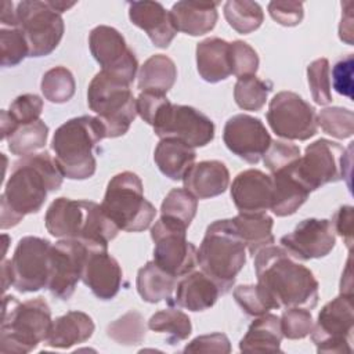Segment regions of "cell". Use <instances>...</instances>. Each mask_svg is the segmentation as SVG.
I'll use <instances>...</instances> for the list:
<instances>
[{
    "instance_id": "cell-50",
    "label": "cell",
    "mask_w": 354,
    "mask_h": 354,
    "mask_svg": "<svg viewBox=\"0 0 354 354\" xmlns=\"http://www.w3.org/2000/svg\"><path fill=\"white\" fill-rule=\"evenodd\" d=\"M184 353H221L228 354L231 344L224 333L216 332L210 335H202L191 340L183 350Z\"/></svg>"
},
{
    "instance_id": "cell-25",
    "label": "cell",
    "mask_w": 354,
    "mask_h": 354,
    "mask_svg": "<svg viewBox=\"0 0 354 354\" xmlns=\"http://www.w3.org/2000/svg\"><path fill=\"white\" fill-rule=\"evenodd\" d=\"M220 295L218 286L203 271H191L177 282L174 303L194 313L205 311L214 306Z\"/></svg>"
},
{
    "instance_id": "cell-20",
    "label": "cell",
    "mask_w": 354,
    "mask_h": 354,
    "mask_svg": "<svg viewBox=\"0 0 354 354\" xmlns=\"http://www.w3.org/2000/svg\"><path fill=\"white\" fill-rule=\"evenodd\" d=\"M87 245L88 253L86 257L82 281L90 288L97 299L111 300L118 295L122 286V268L118 260L108 253V245Z\"/></svg>"
},
{
    "instance_id": "cell-32",
    "label": "cell",
    "mask_w": 354,
    "mask_h": 354,
    "mask_svg": "<svg viewBox=\"0 0 354 354\" xmlns=\"http://www.w3.org/2000/svg\"><path fill=\"white\" fill-rule=\"evenodd\" d=\"M232 221L253 257L259 250L275 242L272 234L274 221L267 213H239Z\"/></svg>"
},
{
    "instance_id": "cell-40",
    "label": "cell",
    "mask_w": 354,
    "mask_h": 354,
    "mask_svg": "<svg viewBox=\"0 0 354 354\" xmlns=\"http://www.w3.org/2000/svg\"><path fill=\"white\" fill-rule=\"evenodd\" d=\"M106 335L123 346L140 344L144 342L147 335L144 317L138 311L130 310L108 325Z\"/></svg>"
},
{
    "instance_id": "cell-13",
    "label": "cell",
    "mask_w": 354,
    "mask_h": 354,
    "mask_svg": "<svg viewBox=\"0 0 354 354\" xmlns=\"http://www.w3.org/2000/svg\"><path fill=\"white\" fill-rule=\"evenodd\" d=\"M266 118L271 130L285 140L306 141L318 131L315 108L293 91L277 93Z\"/></svg>"
},
{
    "instance_id": "cell-41",
    "label": "cell",
    "mask_w": 354,
    "mask_h": 354,
    "mask_svg": "<svg viewBox=\"0 0 354 354\" xmlns=\"http://www.w3.org/2000/svg\"><path fill=\"white\" fill-rule=\"evenodd\" d=\"M317 123L326 134L339 140L350 138L354 133V113L347 108H324L317 115Z\"/></svg>"
},
{
    "instance_id": "cell-46",
    "label": "cell",
    "mask_w": 354,
    "mask_h": 354,
    "mask_svg": "<svg viewBox=\"0 0 354 354\" xmlns=\"http://www.w3.org/2000/svg\"><path fill=\"white\" fill-rule=\"evenodd\" d=\"M230 58L232 75L236 77L256 75L259 69V55L253 47L242 40H235L230 43Z\"/></svg>"
},
{
    "instance_id": "cell-27",
    "label": "cell",
    "mask_w": 354,
    "mask_h": 354,
    "mask_svg": "<svg viewBox=\"0 0 354 354\" xmlns=\"http://www.w3.org/2000/svg\"><path fill=\"white\" fill-rule=\"evenodd\" d=\"M196 68L207 83H218L232 75L230 43L220 37H207L196 44Z\"/></svg>"
},
{
    "instance_id": "cell-16",
    "label": "cell",
    "mask_w": 354,
    "mask_h": 354,
    "mask_svg": "<svg viewBox=\"0 0 354 354\" xmlns=\"http://www.w3.org/2000/svg\"><path fill=\"white\" fill-rule=\"evenodd\" d=\"M88 245L80 239H59L50 252V278L47 289L59 299L68 300L82 279Z\"/></svg>"
},
{
    "instance_id": "cell-10",
    "label": "cell",
    "mask_w": 354,
    "mask_h": 354,
    "mask_svg": "<svg viewBox=\"0 0 354 354\" xmlns=\"http://www.w3.org/2000/svg\"><path fill=\"white\" fill-rule=\"evenodd\" d=\"M344 156L346 149L339 142L319 138L306 147L304 155L290 165V171L311 192L344 178V169H350Z\"/></svg>"
},
{
    "instance_id": "cell-8",
    "label": "cell",
    "mask_w": 354,
    "mask_h": 354,
    "mask_svg": "<svg viewBox=\"0 0 354 354\" xmlns=\"http://www.w3.org/2000/svg\"><path fill=\"white\" fill-rule=\"evenodd\" d=\"M105 214L126 232H141L151 227L156 209L145 199L141 178L133 171L113 176L101 203Z\"/></svg>"
},
{
    "instance_id": "cell-51",
    "label": "cell",
    "mask_w": 354,
    "mask_h": 354,
    "mask_svg": "<svg viewBox=\"0 0 354 354\" xmlns=\"http://www.w3.org/2000/svg\"><path fill=\"white\" fill-rule=\"evenodd\" d=\"M353 54L337 61L332 68V84L337 94L353 98Z\"/></svg>"
},
{
    "instance_id": "cell-1",
    "label": "cell",
    "mask_w": 354,
    "mask_h": 354,
    "mask_svg": "<svg viewBox=\"0 0 354 354\" xmlns=\"http://www.w3.org/2000/svg\"><path fill=\"white\" fill-rule=\"evenodd\" d=\"M64 174L47 151L22 156L12 165L11 174L1 194L0 227H15L26 214L37 213L48 192L62 185Z\"/></svg>"
},
{
    "instance_id": "cell-47",
    "label": "cell",
    "mask_w": 354,
    "mask_h": 354,
    "mask_svg": "<svg viewBox=\"0 0 354 354\" xmlns=\"http://www.w3.org/2000/svg\"><path fill=\"white\" fill-rule=\"evenodd\" d=\"M300 158V148L292 142L271 141L266 153L263 155L264 166L271 171H278L293 165Z\"/></svg>"
},
{
    "instance_id": "cell-39",
    "label": "cell",
    "mask_w": 354,
    "mask_h": 354,
    "mask_svg": "<svg viewBox=\"0 0 354 354\" xmlns=\"http://www.w3.org/2000/svg\"><path fill=\"white\" fill-rule=\"evenodd\" d=\"M41 93L44 98L53 104L68 102L76 88L73 75L65 66H54L41 77Z\"/></svg>"
},
{
    "instance_id": "cell-18",
    "label": "cell",
    "mask_w": 354,
    "mask_h": 354,
    "mask_svg": "<svg viewBox=\"0 0 354 354\" xmlns=\"http://www.w3.org/2000/svg\"><path fill=\"white\" fill-rule=\"evenodd\" d=\"M223 140L234 155L250 165L260 162L272 141L263 122L246 113L234 115L225 122Z\"/></svg>"
},
{
    "instance_id": "cell-57",
    "label": "cell",
    "mask_w": 354,
    "mask_h": 354,
    "mask_svg": "<svg viewBox=\"0 0 354 354\" xmlns=\"http://www.w3.org/2000/svg\"><path fill=\"white\" fill-rule=\"evenodd\" d=\"M48 3H50V6H51L57 12H59V14H62L64 11L72 8V7L76 4V3H65V1H48Z\"/></svg>"
},
{
    "instance_id": "cell-36",
    "label": "cell",
    "mask_w": 354,
    "mask_h": 354,
    "mask_svg": "<svg viewBox=\"0 0 354 354\" xmlns=\"http://www.w3.org/2000/svg\"><path fill=\"white\" fill-rule=\"evenodd\" d=\"M48 137V126L41 120L19 124L15 131L6 140L11 153L26 156L41 149Z\"/></svg>"
},
{
    "instance_id": "cell-17",
    "label": "cell",
    "mask_w": 354,
    "mask_h": 354,
    "mask_svg": "<svg viewBox=\"0 0 354 354\" xmlns=\"http://www.w3.org/2000/svg\"><path fill=\"white\" fill-rule=\"evenodd\" d=\"M88 47L101 71L116 75L131 84L138 61L119 30L108 25L95 26L88 35Z\"/></svg>"
},
{
    "instance_id": "cell-11",
    "label": "cell",
    "mask_w": 354,
    "mask_h": 354,
    "mask_svg": "<svg viewBox=\"0 0 354 354\" xmlns=\"http://www.w3.org/2000/svg\"><path fill=\"white\" fill-rule=\"evenodd\" d=\"M353 330V295L340 293L318 313L310 336L318 353H351Z\"/></svg>"
},
{
    "instance_id": "cell-9",
    "label": "cell",
    "mask_w": 354,
    "mask_h": 354,
    "mask_svg": "<svg viewBox=\"0 0 354 354\" xmlns=\"http://www.w3.org/2000/svg\"><path fill=\"white\" fill-rule=\"evenodd\" d=\"M17 26L24 32L29 57H46L59 44L65 25L48 1L24 0L17 4Z\"/></svg>"
},
{
    "instance_id": "cell-12",
    "label": "cell",
    "mask_w": 354,
    "mask_h": 354,
    "mask_svg": "<svg viewBox=\"0 0 354 354\" xmlns=\"http://www.w3.org/2000/svg\"><path fill=\"white\" fill-rule=\"evenodd\" d=\"M155 134L162 138H176L192 148L205 147L214 138V123L205 113L189 105H162L152 123Z\"/></svg>"
},
{
    "instance_id": "cell-56",
    "label": "cell",
    "mask_w": 354,
    "mask_h": 354,
    "mask_svg": "<svg viewBox=\"0 0 354 354\" xmlns=\"http://www.w3.org/2000/svg\"><path fill=\"white\" fill-rule=\"evenodd\" d=\"M1 282H3V290L4 292L8 289V286L12 285L10 260H6V259H3V261H1Z\"/></svg>"
},
{
    "instance_id": "cell-53",
    "label": "cell",
    "mask_w": 354,
    "mask_h": 354,
    "mask_svg": "<svg viewBox=\"0 0 354 354\" xmlns=\"http://www.w3.org/2000/svg\"><path fill=\"white\" fill-rule=\"evenodd\" d=\"M353 206H342L337 209V212L333 214L330 223L333 227L335 234L340 235L344 241L347 249H351L353 246V221H354V212Z\"/></svg>"
},
{
    "instance_id": "cell-26",
    "label": "cell",
    "mask_w": 354,
    "mask_h": 354,
    "mask_svg": "<svg viewBox=\"0 0 354 354\" xmlns=\"http://www.w3.org/2000/svg\"><path fill=\"white\" fill-rule=\"evenodd\" d=\"M93 318L83 311H68L53 319L44 346L51 348H71L84 343L94 333Z\"/></svg>"
},
{
    "instance_id": "cell-44",
    "label": "cell",
    "mask_w": 354,
    "mask_h": 354,
    "mask_svg": "<svg viewBox=\"0 0 354 354\" xmlns=\"http://www.w3.org/2000/svg\"><path fill=\"white\" fill-rule=\"evenodd\" d=\"M279 321L283 337L290 340L304 339L306 336L310 335L314 326L311 310L303 307L285 308Z\"/></svg>"
},
{
    "instance_id": "cell-49",
    "label": "cell",
    "mask_w": 354,
    "mask_h": 354,
    "mask_svg": "<svg viewBox=\"0 0 354 354\" xmlns=\"http://www.w3.org/2000/svg\"><path fill=\"white\" fill-rule=\"evenodd\" d=\"M268 12L282 26H296L304 17L303 3L300 1H271L268 3Z\"/></svg>"
},
{
    "instance_id": "cell-19",
    "label": "cell",
    "mask_w": 354,
    "mask_h": 354,
    "mask_svg": "<svg viewBox=\"0 0 354 354\" xmlns=\"http://www.w3.org/2000/svg\"><path fill=\"white\" fill-rule=\"evenodd\" d=\"M336 243L330 220L306 218L281 238V246L296 260H311L328 256Z\"/></svg>"
},
{
    "instance_id": "cell-29",
    "label": "cell",
    "mask_w": 354,
    "mask_h": 354,
    "mask_svg": "<svg viewBox=\"0 0 354 354\" xmlns=\"http://www.w3.org/2000/svg\"><path fill=\"white\" fill-rule=\"evenodd\" d=\"M195 159V148L176 138H162L153 152V160L158 169L173 181L183 180Z\"/></svg>"
},
{
    "instance_id": "cell-6",
    "label": "cell",
    "mask_w": 354,
    "mask_h": 354,
    "mask_svg": "<svg viewBox=\"0 0 354 354\" xmlns=\"http://www.w3.org/2000/svg\"><path fill=\"white\" fill-rule=\"evenodd\" d=\"M246 263V246L232 218L216 220L206 228L198 250V264L225 295Z\"/></svg>"
},
{
    "instance_id": "cell-38",
    "label": "cell",
    "mask_w": 354,
    "mask_h": 354,
    "mask_svg": "<svg viewBox=\"0 0 354 354\" xmlns=\"http://www.w3.org/2000/svg\"><path fill=\"white\" fill-rule=\"evenodd\" d=\"M272 90L270 80L259 79L256 75L238 77L234 86V100L243 111H260Z\"/></svg>"
},
{
    "instance_id": "cell-24",
    "label": "cell",
    "mask_w": 354,
    "mask_h": 354,
    "mask_svg": "<svg viewBox=\"0 0 354 354\" xmlns=\"http://www.w3.org/2000/svg\"><path fill=\"white\" fill-rule=\"evenodd\" d=\"M218 3L216 1H189L183 0L173 4L170 14L177 32L189 36L209 33L218 19Z\"/></svg>"
},
{
    "instance_id": "cell-7",
    "label": "cell",
    "mask_w": 354,
    "mask_h": 354,
    "mask_svg": "<svg viewBox=\"0 0 354 354\" xmlns=\"http://www.w3.org/2000/svg\"><path fill=\"white\" fill-rule=\"evenodd\" d=\"M87 104L104 124L106 138L126 134L137 116L130 83L105 71H100L90 82Z\"/></svg>"
},
{
    "instance_id": "cell-34",
    "label": "cell",
    "mask_w": 354,
    "mask_h": 354,
    "mask_svg": "<svg viewBox=\"0 0 354 354\" xmlns=\"http://www.w3.org/2000/svg\"><path fill=\"white\" fill-rule=\"evenodd\" d=\"M148 328L165 333L167 343L171 346L188 339L192 332L189 317L177 308H165L155 313L148 321Z\"/></svg>"
},
{
    "instance_id": "cell-42",
    "label": "cell",
    "mask_w": 354,
    "mask_h": 354,
    "mask_svg": "<svg viewBox=\"0 0 354 354\" xmlns=\"http://www.w3.org/2000/svg\"><path fill=\"white\" fill-rule=\"evenodd\" d=\"M0 55L1 66H15L29 57V46L24 32L15 28L1 26L0 29Z\"/></svg>"
},
{
    "instance_id": "cell-48",
    "label": "cell",
    "mask_w": 354,
    "mask_h": 354,
    "mask_svg": "<svg viewBox=\"0 0 354 354\" xmlns=\"http://www.w3.org/2000/svg\"><path fill=\"white\" fill-rule=\"evenodd\" d=\"M8 115L19 124L36 122L40 119L43 111V100L37 94H22L18 95L7 109Z\"/></svg>"
},
{
    "instance_id": "cell-52",
    "label": "cell",
    "mask_w": 354,
    "mask_h": 354,
    "mask_svg": "<svg viewBox=\"0 0 354 354\" xmlns=\"http://www.w3.org/2000/svg\"><path fill=\"white\" fill-rule=\"evenodd\" d=\"M166 101H167V97L163 95V94L151 93V91H141L140 95L136 100L137 115H140V118L145 123L152 126L156 113L159 112V109L162 108V105Z\"/></svg>"
},
{
    "instance_id": "cell-15",
    "label": "cell",
    "mask_w": 354,
    "mask_h": 354,
    "mask_svg": "<svg viewBox=\"0 0 354 354\" xmlns=\"http://www.w3.org/2000/svg\"><path fill=\"white\" fill-rule=\"evenodd\" d=\"M51 242L40 236L19 239L10 260L12 286L21 293L37 292L47 288L50 278Z\"/></svg>"
},
{
    "instance_id": "cell-2",
    "label": "cell",
    "mask_w": 354,
    "mask_h": 354,
    "mask_svg": "<svg viewBox=\"0 0 354 354\" xmlns=\"http://www.w3.org/2000/svg\"><path fill=\"white\" fill-rule=\"evenodd\" d=\"M257 286L272 310L303 307L313 310L318 303V281L313 271L299 263L282 246H266L254 254Z\"/></svg>"
},
{
    "instance_id": "cell-14",
    "label": "cell",
    "mask_w": 354,
    "mask_h": 354,
    "mask_svg": "<svg viewBox=\"0 0 354 354\" xmlns=\"http://www.w3.org/2000/svg\"><path fill=\"white\" fill-rule=\"evenodd\" d=\"M185 236L187 228L163 217L151 228L153 261L176 278L191 272L198 264V250Z\"/></svg>"
},
{
    "instance_id": "cell-5",
    "label": "cell",
    "mask_w": 354,
    "mask_h": 354,
    "mask_svg": "<svg viewBox=\"0 0 354 354\" xmlns=\"http://www.w3.org/2000/svg\"><path fill=\"white\" fill-rule=\"evenodd\" d=\"M51 310L43 297L21 303L14 296L3 297L0 353L25 354L44 343L51 328Z\"/></svg>"
},
{
    "instance_id": "cell-28",
    "label": "cell",
    "mask_w": 354,
    "mask_h": 354,
    "mask_svg": "<svg viewBox=\"0 0 354 354\" xmlns=\"http://www.w3.org/2000/svg\"><path fill=\"white\" fill-rule=\"evenodd\" d=\"M272 178V202L270 210L278 217H286L307 201L310 191L290 171V166L271 173Z\"/></svg>"
},
{
    "instance_id": "cell-21",
    "label": "cell",
    "mask_w": 354,
    "mask_h": 354,
    "mask_svg": "<svg viewBox=\"0 0 354 354\" xmlns=\"http://www.w3.org/2000/svg\"><path fill=\"white\" fill-rule=\"evenodd\" d=\"M231 198L239 213H266L272 202V178L257 169L241 171L231 184Z\"/></svg>"
},
{
    "instance_id": "cell-54",
    "label": "cell",
    "mask_w": 354,
    "mask_h": 354,
    "mask_svg": "<svg viewBox=\"0 0 354 354\" xmlns=\"http://www.w3.org/2000/svg\"><path fill=\"white\" fill-rule=\"evenodd\" d=\"M0 22H1V26H6V28H15L17 26V10H14V3L12 1L4 0L1 3Z\"/></svg>"
},
{
    "instance_id": "cell-30",
    "label": "cell",
    "mask_w": 354,
    "mask_h": 354,
    "mask_svg": "<svg viewBox=\"0 0 354 354\" xmlns=\"http://www.w3.org/2000/svg\"><path fill=\"white\" fill-rule=\"evenodd\" d=\"M282 337L279 317L266 313L249 325L248 332L239 342V350L246 353L281 351Z\"/></svg>"
},
{
    "instance_id": "cell-55",
    "label": "cell",
    "mask_w": 354,
    "mask_h": 354,
    "mask_svg": "<svg viewBox=\"0 0 354 354\" xmlns=\"http://www.w3.org/2000/svg\"><path fill=\"white\" fill-rule=\"evenodd\" d=\"M351 259L348 257L346 270L342 274V282H340V293L342 295H353V278H351Z\"/></svg>"
},
{
    "instance_id": "cell-43",
    "label": "cell",
    "mask_w": 354,
    "mask_h": 354,
    "mask_svg": "<svg viewBox=\"0 0 354 354\" xmlns=\"http://www.w3.org/2000/svg\"><path fill=\"white\" fill-rule=\"evenodd\" d=\"M329 71V61L326 58H318L307 66V80L311 97L318 105H326L332 101Z\"/></svg>"
},
{
    "instance_id": "cell-22",
    "label": "cell",
    "mask_w": 354,
    "mask_h": 354,
    "mask_svg": "<svg viewBox=\"0 0 354 354\" xmlns=\"http://www.w3.org/2000/svg\"><path fill=\"white\" fill-rule=\"evenodd\" d=\"M129 18L133 25L142 29L153 46L166 48L177 35L174 21L158 1H131L129 3Z\"/></svg>"
},
{
    "instance_id": "cell-37",
    "label": "cell",
    "mask_w": 354,
    "mask_h": 354,
    "mask_svg": "<svg viewBox=\"0 0 354 354\" xmlns=\"http://www.w3.org/2000/svg\"><path fill=\"white\" fill-rule=\"evenodd\" d=\"M198 209V199L185 188H173L160 206V217L188 228Z\"/></svg>"
},
{
    "instance_id": "cell-31",
    "label": "cell",
    "mask_w": 354,
    "mask_h": 354,
    "mask_svg": "<svg viewBox=\"0 0 354 354\" xmlns=\"http://www.w3.org/2000/svg\"><path fill=\"white\" fill-rule=\"evenodd\" d=\"M137 292L144 301H170L177 286V278L160 268L153 260L148 261L137 272Z\"/></svg>"
},
{
    "instance_id": "cell-45",
    "label": "cell",
    "mask_w": 354,
    "mask_h": 354,
    "mask_svg": "<svg viewBox=\"0 0 354 354\" xmlns=\"http://www.w3.org/2000/svg\"><path fill=\"white\" fill-rule=\"evenodd\" d=\"M234 299L242 311L250 317H259L272 310L263 290L256 285H238L234 292Z\"/></svg>"
},
{
    "instance_id": "cell-4",
    "label": "cell",
    "mask_w": 354,
    "mask_h": 354,
    "mask_svg": "<svg viewBox=\"0 0 354 354\" xmlns=\"http://www.w3.org/2000/svg\"><path fill=\"white\" fill-rule=\"evenodd\" d=\"M106 138L105 127L97 116L83 115L62 123L54 133L51 149L55 160L69 180H86L95 173V145Z\"/></svg>"
},
{
    "instance_id": "cell-35",
    "label": "cell",
    "mask_w": 354,
    "mask_h": 354,
    "mask_svg": "<svg viewBox=\"0 0 354 354\" xmlns=\"http://www.w3.org/2000/svg\"><path fill=\"white\" fill-rule=\"evenodd\" d=\"M224 17L228 25L242 35L254 32L264 21L260 4L249 0H228L224 4Z\"/></svg>"
},
{
    "instance_id": "cell-23",
    "label": "cell",
    "mask_w": 354,
    "mask_h": 354,
    "mask_svg": "<svg viewBox=\"0 0 354 354\" xmlns=\"http://www.w3.org/2000/svg\"><path fill=\"white\" fill-rule=\"evenodd\" d=\"M183 183L196 199H209L221 195L228 188L230 171L220 160H202L188 169Z\"/></svg>"
},
{
    "instance_id": "cell-3",
    "label": "cell",
    "mask_w": 354,
    "mask_h": 354,
    "mask_svg": "<svg viewBox=\"0 0 354 354\" xmlns=\"http://www.w3.org/2000/svg\"><path fill=\"white\" fill-rule=\"evenodd\" d=\"M44 224L47 231L61 239H80L86 243L108 245L120 231L93 201L57 198L48 206Z\"/></svg>"
},
{
    "instance_id": "cell-33",
    "label": "cell",
    "mask_w": 354,
    "mask_h": 354,
    "mask_svg": "<svg viewBox=\"0 0 354 354\" xmlns=\"http://www.w3.org/2000/svg\"><path fill=\"white\" fill-rule=\"evenodd\" d=\"M138 88L166 95L177 79V68L171 58L163 54L149 57L138 71Z\"/></svg>"
}]
</instances>
